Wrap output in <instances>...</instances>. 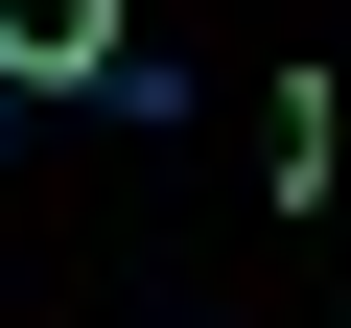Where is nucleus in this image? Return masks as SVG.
<instances>
[{"mask_svg":"<svg viewBox=\"0 0 351 328\" xmlns=\"http://www.w3.org/2000/svg\"><path fill=\"white\" fill-rule=\"evenodd\" d=\"M0 117H24V71H0Z\"/></svg>","mask_w":351,"mask_h":328,"instance_id":"f03ea898","label":"nucleus"},{"mask_svg":"<svg viewBox=\"0 0 351 328\" xmlns=\"http://www.w3.org/2000/svg\"><path fill=\"white\" fill-rule=\"evenodd\" d=\"M0 71L24 94H117L141 47H117V0H0Z\"/></svg>","mask_w":351,"mask_h":328,"instance_id":"f257e3e1","label":"nucleus"}]
</instances>
